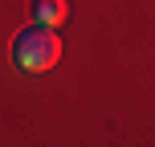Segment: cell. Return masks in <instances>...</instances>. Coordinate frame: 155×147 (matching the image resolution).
<instances>
[{
	"instance_id": "obj_1",
	"label": "cell",
	"mask_w": 155,
	"mask_h": 147,
	"mask_svg": "<svg viewBox=\"0 0 155 147\" xmlns=\"http://www.w3.org/2000/svg\"><path fill=\"white\" fill-rule=\"evenodd\" d=\"M61 57V37H57L49 25H29V29L16 33L12 41V62L16 70H29V74H45L57 65Z\"/></svg>"
},
{
	"instance_id": "obj_2",
	"label": "cell",
	"mask_w": 155,
	"mask_h": 147,
	"mask_svg": "<svg viewBox=\"0 0 155 147\" xmlns=\"http://www.w3.org/2000/svg\"><path fill=\"white\" fill-rule=\"evenodd\" d=\"M65 21H70V0H33V25L57 29Z\"/></svg>"
}]
</instances>
